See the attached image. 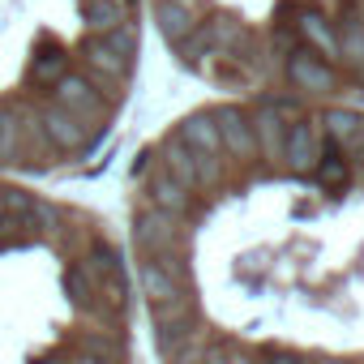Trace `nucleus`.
Segmentation results:
<instances>
[{
  "label": "nucleus",
  "instance_id": "4",
  "mask_svg": "<svg viewBox=\"0 0 364 364\" xmlns=\"http://www.w3.org/2000/svg\"><path fill=\"white\" fill-rule=\"evenodd\" d=\"M215 116V129H219V141H223V154L228 159H240V163H253L257 159V137H253V120L245 107L236 103H223L210 112Z\"/></svg>",
  "mask_w": 364,
  "mask_h": 364
},
{
  "label": "nucleus",
  "instance_id": "17",
  "mask_svg": "<svg viewBox=\"0 0 364 364\" xmlns=\"http://www.w3.org/2000/svg\"><path fill=\"white\" fill-rule=\"evenodd\" d=\"M193 317H198V304H193L189 291H180V296H171V300L150 304V321H154V330H159V326H193Z\"/></svg>",
  "mask_w": 364,
  "mask_h": 364
},
{
  "label": "nucleus",
  "instance_id": "31",
  "mask_svg": "<svg viewBox=\"0 0 364 364\" xmlns=\"http://www.w3.org/2000/svg\"><path fill=\"white\" fill-rule=\"evenodd\" d=\"M330 364H347V360H330Z\"/></svg>",
  "mask_w": 364,
  "mask_h": 364
},
{
  "label": "nucleus",
  "instance_id": "10",
  "mask_svg": "<svg viewBox=\"0 0 364 364\" xmlns=\"http://www.w3.org/2000/svg\"><path fill=\"white\" fill-rule=\"evenodd\" d=\"M146 202L154 206V210H163V215H171V219H185L189 210H193V193L189 189H180L176 180L159 167L150 180H146Z\"/></svg>",
  "mask_w": 364,
  "mask_h": 364
},
{
  "label": "nucleus",
  "instance_id": "30",
  "mask_svg": "<svg viewBox=\"0 0 364 364\" xmlns=\"http://www.w3.org/2000/svg\"><path fill=\"white\" fill-rule=\"evenodd\" d=\"M0 215H5V189H0Z\"/></svg>",
  "mask_w": 364,
  "mask_h": 364
},
{
  "label": "nucleus",
  "instance_id": "6",
  "mask_svg": "<svg viewBox=\"0 0 364 364\" xmlns=\"http://www.w3.org/2000/svg\"><path fill=\"white\" fill-rule=\"evenodd\" d=\"M321 159V141H317V124L313 120H291L287 124V141H283V167L296 176H309Z\"/></svg>",
  "mask_w": 364,
  "mask_h": 364
},
{
  "label": "nucleus",
  "instance_id": "26",
  "mask_svg": "<svg viewBox=\"0 0 364 364\" xmlns=\"http://www.w3.org/2000/svg\"><path fill=\"white\" fill-rule=\"evenodd\" d=\"M232 343H206V355H202V364H232Z\"/></svg>",
  "mask_w": 364,
  "mask_h": 364
},
{
  "label": "nucleus",
  "instance_id": "22",
  "mask_svg": "<svg viewBox=\"0 0 364 364\" xmlns=\"http://www.w3.org/2000/svg\"><path fill=\"white\" fill-rule=\"evenodd\" d=\"M189 338H193V326H159V330H154V347H159L163 360H171Z\"/></svg>",
  "mask_w": 364,
  "mask_h": 364
},
{
  "label": "nucleus",
  "instance_id": "28",
  "mask_svg": "<svg viewBox=\"0 0 364 364\" xmlns=\"http://www.w3.org/2000/svg\"><path fill=\"white\" fill-rule=\"evenodd\" d=\"M73 364H112V360H95V355H82V351H77V360H73Z\"/></svg>",
  "mask_w": 364,
  "mask_h": 364
},
{
  "label": "nucleus",
  "instance_id": "1",
  "mask_svg": "<svg viewBox=\"0 0 364 364\" xmlns=\"http://www.w3.org/2000/svg\"><path fill=\"white\" fill-rule=\"evenodd\" d=\"M133 245L141 257H163V253H185V228L180 219L146 206L137 219H133Z\"/></svg>",
  "mask_w": 364,
  "mask_h": 364
},
{
  "label": "nucleus",
  "instance_id": "12",
  "mask_svg": "<svg viewBox=\"0 0 364 364\" xmlns=\"http://www.w3.org/2000/svg\"><path fill=\"white\" fill-rule=\"evenodd\" d=\"M253 137H257V159H283V141H287V120L274 112V103H266V107H257L253 116Z\"/></svg>",
  "mask_w": 364,
  "mask_h": 364
},
{
  "label": "nucleus",
  "instance_id": "24",
  "mask_svg": "<svg viewBox=\"0 0 364 364\" xmlns=\"http://www.w3.org/2000/svg\"><path fill=\"white\" fill-rule=\"evenodd\" d=\"M26 236H35V228H31V219H22V215H0V245H14V240H26Z\"/></svg>",
  "mask_w": 364,
  "mask_h": 364
},
{
  "label": "nucleus",
  "instance_id": "33",
  "mask_svg": "<svg viewBox=\"0 0 364 364\" xmlns=\"http://www.w3.org/2000/svg\"><path fill=\"white\" fill-rule=\"evenodd\" d=\"M300 364H304V360H300Z\"/></svg>",
  "mask_w": 364,
  "mask_h": 364
},
{
  "label": "nucleus",
  "instance_id": "16",
  "mask_svg": "<svg viewBox=\"0 0 364 364\" xmlns=\"http://www.w3.org/2000/svg\"><path fill=\"white\" fill-rule=\"evenodd\" d=\"M82 18H86V35H112L116 26L129 22V14L116 0H82Z\"/></svg>",
  "mask_w": 364,
  "mask_h": 364
},
{
  "label": "nucleus",
  "instance_id": "3",
  "mask_svg": "<svg viewBox=\"0 0 364 364\" xmlns=\"http://www.w3.org/2000/svg\"><path fill=\"white\" fill-rule=\"evenodd\" d=\"M283 73H287V82H291L300 95H334V86H338L334 65H330V60H321L317 52H309L304 43H300L296 52H287Z\"/></svg>",
  "mask_w": 364,
  "mask_h": 364
},
{
  "label": "nucleus",
  "instance_id": "25",
  "mask_svg": "<svg viewBox=\"0 0 364 364\" xmlns=\"http://www.w3.org/2000/svg\"><path fill=\"white\" fill-rule=\"evenodd\" d=\"M202 355H206V334H198V330H193V338L180 347L167 364H202Z\"/></svg>",
  "mask_w": 364,
  "mask_h": 364
},
{
  "label": "nucleus",
  "instance_id": "27",
  "mask_svg": "<svg viewBox=\"0 0 364 364\" xmlns=\"http://www.w3.org/2000/svg\"><path fill=\"white\" fill-rule=\"evenodd\" d=\"M266 360H270V364H300L291 351H266Z\"/></svg>",
  "mask_w": 364,
  "mask_h": 364
},
{
  "label": "nucleus",
  "instance_id": "8",
  "mask_svg": "<svg viewBox=\"0 0 364 364\" xmlns=\"http://www.w3.org/2000/svg\"><path fill=\"white\" fill-rule=\"evenodd\" d=\"M321 129L330 137V146H338V154H364V116L351 107H330L321 116Z\"/></svg>",
  "mask_w": 364,
  "mask_h": 364
},
{
  "label": "nucleus",
  "instance_id": "14",
  "mask_svg": "<svg viewBox=\"0 0 364 364\" xmlns=\"http://www.w3.org/2000/svg\"><path fill=\"white\" fill-rule=\"evenodd\" d=\"M137 283H141V296L150 300V304H159V300H171V296H180V291H189L180 279H171L154 257H141L137 262Z\"/></svg>",
  "mask_w": 364,
  "mask_h": 364
},
{
  "label": "nucleus",
  "instance_id": "21",
  "mask_svg": "<svg viewBox=\"0 0 364 364\" xmlns=\"http://www.w3.org/2000/svg\"><path fill=\"white\" fill-rule=\"evenodd\" d=\"M65 291H69L82 309H95V279H90V270H86L82 262H73V266L65 270Z\"/></svg>",
  "mask_w": 364,
  "mask_h": 364
},
{
  "label": "nucleus",
  "instance_id": "13",
  "mask_svg": "<svg viewBox=\"0 0 364 364\" xmlns=\"http://www.w3.org/2000/svg\"><path fill=\"white\" fill-rule=\"evenodd\" d=\"M296 35L304 39V48L309 52H317L321 60H338V35H334V22L330 18H321V14H300V22H296Z\"/></svg>",
  "mask_w": 364,
  "mask_h": 364
},
{
  "label": "nucleus",
  "instance_id": "9",
  "mask_svg": "<svg viewBox=\"0 0 364 364\" xmlns=\"http://www.w3.org/2000/svg\"><path fill=\"white\" fill-rule=\"evenodd\" d=\"M176 137L185 141L193 154H206V159H228L223 154V141H219V129H215V116L210 112H193L176 124Z\"/></svg>",
  "mask_w": 364,
  "mask_h": 364
},
{
  "label": "nucleus",
  "instance_id": "20",
  "mask_svg": "<svg viewBox=\"0 0 364 364\" xmlns=\"http://www.w3.org/2000/svg\"><path fill=\"white\" fill-rule=\"evenodd\" d=\"M77 351H82V355H95V360L124 364V343H120L116 334H82V338H77Z\"/></svg>",
  "mask_w": 364,
  "mask_h": 364
},
{
  "label": "nucleus",
  "instance_id": "32",
  "mask_svg": "<svg viewBox=\"0 0 364 364\" xmlns=\"http://www.w3.org/2000/svg\"><path fill=\"white\" fill-rule=\"evenodd\" d=\"M52 364H65V360H52Z\"/></svg>",
  "mask_w": 364,
  "mask_h": 364
},
{
  "label": "nucleus",
  "instance_id": "18",
  "mask_svg": "<svg viewBox=\"0 0 364 364\" xmlns=\"http://www.w3.org/2000/svg\"><path fill=\"white\" fill-rule=\"evenodd\" d=\"M65 73H69V56H65L56 43L43 48V52H35V60H31V82H35V86H56Z\"/></svg>",
  "mask_w": 364,
  "mask_h": 364
},
{
  "label": "nucleus",
  "instance_id": "19",
  "mask_svg": "<svg viewBox=\"0 0 364 364\" xmlns=\"http://www.w3.org/2000/svg\"><path fill=\"white\" fill-rule=\"evenodd\" d=\"M313 176L321 180V185H326L330 193H343V189H347V163H343L338 146H330V141H326V150H321V159H317Z\"/></svg>",
  "mask_w": 364,
  "mask_h": 364
},
{
  "label": "nucleus",
  "instance_id": "23",
  "mask_svg": "<svg viewBox=\"0 0 364 364\" xmlns=\"http://www.w3.org/2000/svg\"><path fill=\"white\" fill-rule=\"evenodd\" d=\"M99 39H103L120 60H129V65H133V56H137V26H133V22H124V26H116L112 35H99Z\"/></svg>",
  "mask_w": 364,
  "mask_h": 364
},
{
  "label": "nucleus",
  "instance_id": "29",
  "mask_svg": "<svg viewBox=\"0 0 364 364\" xmlns=\"http://www.w3.org/2000/svg\"><path fill=\"white\" fill-rule=\"evenodd\" d=\"M116 5H120L124 14H133V9H137V0H116Z\"/></svg>",
  "mask_w": 364,
  "mask_h": 364
},
{
  "label": "nucleus",
  "instance_id": "15",
  "mask_svg": "<svg viewBox=\"0 0 364 364\" xmlns=\"http://www.w3.org/2000/svg\"><path fill=\"white\" fill-rule=\"evenodd\" d=\"M0 163L14 167L26 163V141H22V112L14 103H0Z\"/></svg>",
  "mask_w": 364,
  "mask_h": 364
},
{
  "label": "nucleus",
  "instance_id": "11",
  "mask_svg": "<svg viewBox=\"0 0 364 364\" xmlns=\"http://www.w3.org/2000/svg\"><path fill=\"white\" fill-rule=\"evenodd\" d=\"M159 159H163V171L176 180V185L180 189H189V193H198L202 189V180H198V154L185 146V141H180L176 133L163 141V150H159Z\"/></svg>",
  "mask_w": 364,
  "mask_h": 364
},
{
  "label": "nucleus",
  "instance_id": "2",
  "mask_svg": "<svg viewBox=\"0 0 364 364\" xmlns=\"http://www.w3.org/2000/svg\"><path fill=\"white\" fill-rule=\"evenodd\" d=\"M52 103L65 107L69 116H77L86 129H99V124L107 120V99L90 86L86 73H65V77L52 86Z\"/></svg>",
  "mask_w": 364,
  "mask_h": 364
},
{
  "label": "nucleus",
  "instance_id": "7",
  "mask_svg": "<svg viewBox=\"0 0 364 364\" xmlns=\"http://www.w3.org/2000/svg\"><path fill=\"white\" fill-rule=\"evenodd\" d=\"M154 22H159L167 43H185L198 31V22H202V0H159Z\"/></svg>",
  "mask_w": 364,
  "mask_h": 364
},
{
  "label": "nucleus",
  "instance_id": "5",
  "mask_svg": "<svg viewBox=\"0 0 364 364\" xmlns=\"http://www.w3.org/2000/svg\"><path fill=\"white\" fill-rule=\"evenodd\" d=\"M35 112H39V124H43V133H48V141H52L56 154H77V150L90 146V129H86L77 116H69L65 107L43 103V107H35Z\"/></svg>",
  "mask_w": 364,
  "mask_h": 364
}]
</instances>
